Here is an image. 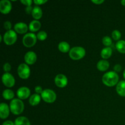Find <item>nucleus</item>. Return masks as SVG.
<instances>
[{
	"label": "nucleus",
	"mask_w": 125,
	"mask_h": 125,
	"mask_svg": "<svg viewBox=\"0 0 125 125\" xmlns=\"http://www.w3.org/2000/svg\"><path fill=\"white\" fill-rule=\"evenodd\" d=\"M15 125H31L29 119L25 117H19L15 120Z\"/></svg>",
	"instance_id": "21"
},
{
	"label": "nucleus",
	"mask_w": 125,
	"mask_h": 125,
	"mask_svg": "<svg viewBox=\"0 0 125 125\" xmlns=\"http://www.w3.org/2000/svg\"><path fill=\"white\" fill-rule=\"evenodd\" d=\"M56 85L60 88H63L67 85L68 79L65 75L62 74H59L56 76L54 79Z\"/></svg>",
	"instance_id": "9"
},
{
	"label": "nucleus",
	"mask_w": 125,
	"mask_h": 125,
	"mask_svg": "<svg viewBox=\"0 0 125 125\" xmlns=\"http://www.w3.org/2000/svg\"><path fill=\"white\" fill-rule=\"evenodd\" d=\"M31 70L29 66L26 63H21L18 67V76L21 79H26L30 76Z\"/></svg>",
	"instance_id": "7"
},
{
	"label": "nucleus",
	"mask_w": 125,
	"mask_h": 125,
	"mask_svg": "<svg viewBox=\"0 0 125 125\" xmlns=\"http://www.w3.org/2000/svg\"><path fill=\"white\" fill-rule=\"evenodd\" d=\"M47 0H34V2L36 5H42L47 2Z\"/></svg>",
	"instance_id": "31"
},
{
	"label": "nucleus",
	"mask_w": 125,
	"mask_h": 125,
	"mask_svg": "<svg viewBox=\"0 0 125 125\" xmlns=\"http://www.w3.org/2000/svg\"><path fill=\"white\" fill-rule=\"evenodd\" d=\"M41 96L37 94H35L32 95L30 96L29 100V103L31 106H36L39 104L41 100Z\"/></svg>",
	"instance_id": "18"
},
{
	"label": "nucleus",
	"mask_w": 125,
	"mask_h": 125,
	"mask_svg": "<svg viewBox=\"0 0 125 125\" xmlns=\"http://www.w3.org/2000/svg\"><path fill=\"white\" fill-rule=\"evenodd\" d=\"M35 92L37 93V94H42V93L43 92V90H42V87L38 85V86L35 87Z\"/></svg>",
	"instance_id": "32"
},
{
	"label": "nucleus",
	"mask_w": 125,
	"mask_h": 125,
	"mask_svg": "<svg viewBox=\"0 0 125 125\" xmlns=\"http://www.w3.org/2000/svg\"><path fill=\"white\" fill-rule=\"evenodd\" d=\"M3 69L6 73H9V72H10L11 70V65L9 63H4L3 65Z\"/></svg>",
	"instance_id": "29"
},
{
	"label": "nucleus",
	"mask_w": 125,
	"mask_h": 125,
	"mask_svg": "<svg viewBox=\"0 0 125 125\" xmlns=\"http://www.w3.org/2000/svg\"><path fill=\"white\" fill-rule=\"evenodd\" d=\"M41 23L38 20H33L29 23V29L31 32H36L40 29Z\"/></svg>",
	"instance_id": "19"
},
{
	"label": "nucleus",
	"mask_w": 125,
	"mask_h": 125,
	"mask_svg": "<svg viewBox=\"0 0 125 125\" xmlns=\"http://www.w3.org/2000/svg\"><path fill=\"white\" fill-rule=\"evenodd\" d=\"M24 103L20 99H13L10 104V109L11 112L14 115H19L21 114L24 111Z\"/></svg>",
	"instance_id": "2"
},
{
	"label": "nucleus",
	"mask_w": 125,
	"mask_h": 125,
	"mask_svg": "<svg viewBox=\"0 0 125 125\" xmlns=\"http://www.w3.org/2000/svg\"><path fill=\"white\" fill-rule=\"evenodd\" d=\"M17 39V33L15 31L10 30L6 32L3 36L4 42L7 45H12L16 42Z\"/></svg>",
	"instance_id": "5"
},
{
	"label": "nucleus",
	"mask_w": 125,
	"mask_h": 125,
	"mask_svg": "<svg viewBox=\"0 0 125 125\" xmlns=\"http://www.w3.org/2000/svg\"><path fill=\"white\" fill-rule=\"evenodd\" d=\"M2 96L5 100H12L14 98V93L10 89H6L2 92Z\"/></svg>",
	"instance_id": "23"
},
{
	"label": "nucleus",
	"mask_w": 125,
	"mask_h": 125,
	"mask_svg": "<svg viewBox=\"0 0 125 125\" xmlns=\"http://www.w3.org/2000/svg\"><path fill=\"white\" fill-rule=\"evenodd\" d=\"M112 54V49L111 47H106L103 49L101 51V56L103 59H109Z\"/></svg>",
	"instance_id": "20"
},
{
	"label": "nucleus",
	"mask_w": 125,
	"mask_h": 125,
	"mask_svg": "<svg viewBox=\"0 0 125 125\" xmlns=\"http://www.w3.org/2000/svg\"><path fill=\"white\" fill-rule=\"evenodd\" d=\"M12 9V4L9 0H2L0 1V12L3 14H7Z\"/></svg>",
	"instance_id": "10"
},
{
	"label": "nucleus",
	"mask_w": 125,
	"mask_h": 125,
	"mask_svg": "<svg viewBox=\"0 0 125 125\" xmlns=\"http://www.w3.org/2000/svg\"><path fill=\"white\" fill-rule=\"evenodd\" d=\"M121 36V33L118 30H114L113 32H112V39L115 40H118L120 39Z\"/></svg>",
	"instance_id": "27"
},
{
	"label": "nucleus",
	"mask_w": 125,
	"mask_h": 125,
	"mask_svg": "<svg viewBox=\"0 0 125 125\" xmlns=\"http://www.w3.org/2000/svg\"><path fill=\"white\" fill-rule=\"evenodd\" d=\"M15 31L18 34H24L28 30V27L26 23L23 22H19L15 24L14 26Z\"/></svg>",
	"instance_id": "14"
},
{
	"label": "nucleus",
	"mask_w": 125,
	"mask_h": 125,
	"mask_svg": "<svg viewBox=\"0 0 125 125\" xmlns=\"http://www.w3.org/2000/svg\"><path fill=\"white\" fill-rule=\"evenodd\" d=\"M2 82L4 85L7 87H12L15 84L14 77L9 73H6L2 75Z\"/></svg>",
	"instance_id": "8"
},
{
	"label": "nucleus",
	"mask_w": 125,
	"mask_h": 125,
	"mask_svg": "<svg viewBox=\"0 0 125 125\" xmlns=\"http://www.w3.org/2000/svg\"><path fill=\"white\" fill-rule=\"evenodd\" d=\"M116 49L122 54H125V41L119 40L116 43Z\"/></svg>",
	"instance_id": "24"
},
{
	"label": "nucleus",
	"mask_w": 125,
	"mask_h": 125,
	"mask_svg": "<svg viewBox=\"0 0 125 125\" xmlns=\"http://www.w3.org/2000/svg\"><path fill=\"white\" fill-rule=\"evenodd\" d=\"M96 67H97L98 70L100 71L104 72L109 68V63L106 60H101L98 62Z\"/></svg>",
	"instance_id": "15"
},
{
	"label": "nucleus",
	"mask_w": 125,
	"mask_h": 125,
	"mask_svg": "<svg viewBox=\"0 0 125 125\" xmlns=\"http://www.w3.org/2000/svg\"><path fill=\"white\" fill-rule=\"evenodd\" d=\"M33 8L31 7V6H28L26 8L25 11L28 14H30V13H32V12Z\"/></svg>",
	"instance_id": "34"
},
{
	"label": "nucleus",
	"mask_w": 125,
	"mask_h": 125,
	"mask_svg": "<svg viewBox=\"0 0 125 125\" xmlns=\"http://www.w3.org/2000/svg\"><path fill=\"white\" fill-rule=\"evenodd\" d=\"M37 37L39 40L43 41V40H46L47 38V34L45 31H40L37 35Z\"/></svg>",
	"instance_id": "26"
},
{
	"label": "nucleus",
	"mask_w": 125,
	"mask_h": 125,
	"mask_svg": "<svg viewBox=\"0 0 125 125\" xmlns=\"http://www.w3.org/2000/svg\"><path fill=\"white\" fill-rule=\"evenodd\" d=\"M104 0H100V1H97V0H92V2H94V3L96 4H101V3L104 2Z\"/></svg>",
	"instance_id": "36"
},
{
	"label": "nucleus",
	"mask_w": 125,
	"mask_h": 125,
	"mask_svg": "<svg viewBox=\"0 0 125 125\" xmlns=\"http://www.w3.org/2000/svg\"><path fill=\"white\" fill-rule=\"evenodd\" d=\"M119 76L115 72H109L106 73L102 78V81L106 85L112 87L118 84Z\"/></svg>",
	"instance_id": "1"
},
{
	"label": "nucleus",
	"mask_w": 125,
	"mask_h": 125,
	"mask_svg": "<svg viewBox=\"0 0 125 125\" xmlns=\"http://www.w3.org/2000/svg\"><path fill=\"white\" fill-rule=\"evenodd\" d=\"M9 107L6 103H2L0 104V117L2 119H6L9 115Z\"/></svg>",
	"instance_id": "13"
},
{
	"label": "nucleus",
	"mask_w": 125,
	"mask_h": 125,
	"mask_svg": "<svg viewBox=\"0 0 125 125\" xmlns=\"http://www.w3.org/2000/svg\"><path fill=\"white\" fill-rule=\"evenodd\" d=\"M2 125H15L14 123L10 120H7L4 122Z\"/></svg>",
	"instance_id": "35"
},
{
	"label": "nucleus",
	"mask_w": 125,
	"mask_h": 125,
	"mask_svg": "<svg viewBox=\"0 0 125 125\" xmlns=\"http://www.w3.org/2000/svg\"><path fill=\"white\" fill-rule=\"evenodd\" d=\"M41 97L46 103H52L56 100V94L51 89H45L41 94Z\"/></svg>",
	"instance_id": "4"
},
{
	"label": "nucleus",
	"mask_w": 125,
	"mask_h": 125,
	"mask_svg": "<svg viewBox=\"0 0 125 125\" xmlns=\"http://www.w3.org/2000/svg\"><path fill=\"white\" fill-rule=\"evenodd\" d=\"M85 55V50L81 46H76L72 48L69 51V56L72 59L77 61L80 60Z\"/></svg>",
	"instance_id": "3"
},
{
	"label": "nucleus",
	"mask_w": 125,
	"mask_h": 125,
	"mask_svg": "<svg viewBox=\"0 0 125 125\" xmlns=\"http://www.w3.org/2000/svg\"><path fill=\"white\" fill-rule=\"evenodd\" d=\"M36 35L33 33H28L25 34L23 38V44L26 47L30 48L34 46L37 42Z\"/></svg>",
	"instance_id": "6"
},
{
	"label": "nucleus",
	"mask_w": 125,
	"mask_h": 125,
	"mask_svg": "<svg viewBox=\"0 0 125 125\" xmlns=\"http://www.w3.org/2000/svg\"><path fill=\"white\" fill-rule=\"evenodd\" d=\"M24 61L28 65H32L36 62L37 55L33 51H28L24 55Z\"/></svg>",
	"instance_id": "12"
},
{
	"label": "nucleus",
	"mask_w": 125,
	"mask_h": 125,
	"mask_svg": "<svg viewBox=\"0 0 125 125\" xmlns=\"http://www.w3.org/2000/svg\"><path fill=\"white\" fill-rule=\"evenodd\" d=\"M21 2L24 5L27 6V7H28V6H31L32 1V0H21Z\"/></svg>",
	"instance_id": "30"
},
{
	"label": "nucleus",
	"mask_w": 125,
	"mask_h": 125,
	"mask_svg": "<svg viewBox=\"0 0 125 125\" xmlns=\"http://www.w3.org/2000/svg\"><path fill=\"white\" fill-rule=\"evenodd\" d=\"M123 77H124V78L125 79V70L124 72H123Z\"/></svg>",
	"instance_id": "38"
},
{
	"label": "nucleus",
	"mask_w": 125,
	"mask_h": 125,
	"mask_svg": "<svg viewBox=\"0 0 125 125\" xmlns=\"http://www.w3.org/2000/svg\"><path fill=\"white\" fill-rule=\"evenodd\" d=\"M121 4H122L123 6H125V0H123V1H121Z\"/></svg>",
	"instance_id": "37"
},
{
	"label": "nucleus",
	"mask_w": 125,
	"mask_h": 125,
	"mask_svg": "<svg viewBox=\"0 0 125 125\" xmlns=\"http://www.w3.org/2000/svg\"><path fill=\"white\" fill-rule=\"evenodd\" d=\"M116 90L118 95L125 96V81H121L117 84Z\"/></svg>",
	"instance_id": "16"
},
{
	"label": "nucleus",
	"mask_w": 125,
	"mask_h": 125,
	"mask_svg": "<svg viewBox=\"0 0 125 125\" xmlns=\"http://www.w3.org/2000/svg\"><path fill=\"white\" fill-rule=\"evenodd\" d=\"M58 48L59 51L62 52H67L71 50L70 45L66 42H62L60 43L58 45Z\"/></svg>",
	"instance_id": "22"
},
{
	"label": "nucleus",
	"mask_w": 125,
	"mask_h": 125,
	"mask_svg": "<svg viewBox=\"0 0 125 125\" xmlns=\"http://www.w3.org/2000/svg\"><path fill=\"white\" fill-rule=\"evenodd\" d=\"M4 28H5V29L8 31L11 30V28H12V24L10 21H7L4 22Z\"/></svg>",
	"instance_id": "28"
},
{
	"label": "nucleus",
	"mask_w": 125,
	"mask_h": 125,
	"mask_svg": "<svg viewBox=\"0 0 125 125\" xmlns=\"http://www.w3.org/2000/svg\"><path fill=\"white\" fill-rule=\"evenodd\" d=\"M32 16L35 20H39L42 17V10L39 6H35L32 12Z\"/></svg>",
	"instance_id": "17"
},
{
	"label": "nucleus",
	"mask_w": 125,
	"mask_h": 125,
	"mask_svg": "<svg viewBox=\"0 0 125 125\" xmlns=\"http://www.w3.org/2000/svg\"><path fill=\"white\" fill-rule=\"evenodd\" d=\"M114 70L115 71L116 73H117V72H120L121 71V70H122V67H121L120 65L117 64L114 66Z\"/></svg>",
	"instance_id": "33"
},
{
	"label": "nucleus",
	"mask_w": 125,
	"mask_h": 125,
	"mask_svg": "<svg viewBox=\"0 0 125 125\" xmlns=\"http://www.w3.org/2000/svg\"><path fill=\"white\" fill-rule=\"evenodd\" d=\"M102 42L103 45L106 46L107 47H109V46H111L112 43V39H111V37L108 36H105L104 37H103Z\"/></svg>",
	"instance_id": "25"
},
{
	"label": "nucleus",
	"mask_w": 125,
	"mask_h": 125,
	"mask_svg": "<svg viewBox=\"0 0 125 125\" xmlns=\"http://www.w3.org/2000/svg\"><path fill=\"white\" fill-rule=\"evenodd\" d=\"M30 90L27 87H21L19 88L17 92V96L19 98L20 100L27 99L30 95Z\"/></svg>",
	"instance_id": "11"
}]
</instances>
